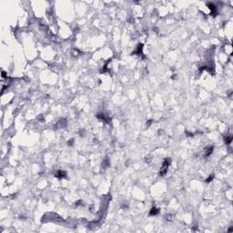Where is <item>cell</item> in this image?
Wrapping results in <instances>:
<instances>
[{
	"label": "cell",
	"instance_id": "obj_1",
	"mask_svg": "<svg viewBox=\"0 0 233 233\" xmlns=\"http://www.w3.org/2000/svg\"><path fill=\"white\" fill-rule=\"evenodd\" d=\"M170 162H171V158H168L165 159L163 164H162L161 168H160V171H159V176H164L165 174L167 173V168H168V166L170 164Z\"/></svg>",
	"mask_w": 233,
	"mask_h": 233
},
{
	"label": "cell",
	"instance_id": "obj_2",
	"mask_svg": "<svg viewBox=\"0 0 233 233\" xmlns=\"http://www.w3.org/2000/svg\"><path fill=\"white\" fill-rule=\"evenodd\" d=\"M97 117L99 118V119H100V120H102V121H104L105 123H109L110 122V118H109V116H106L105 114H98L97 115Z\"/></svg>",
	"mask_w": 233,
	"mask_h": 233
},
{
	"label": "cell",
	"instance_id": "obj_3",
	"mask_svg": "<svg viewBox=\"0 0 233 233\" xmlns=\"http://www.w3.org/2000/svg\"><path fill=\"white\" fill-rule=\"evenodd\" d=\"M208 6H209V8L210 9V11H211V15L212 16L217 15V13H218V9H217V7H216V6L214 5V4L209 3L208 4Z\"/></svg>",
	"mask_w": 233,
	"mask_h": 233
},
{
	"label": "cell",
	"instance_id": "obj_4",
	"mask_svg": "<svg viewBox=\"0 0 233 233\" xmlns=\"http://www.w3.org/2000/svg\"><path fill=\"white\" fill-rule=\"evenodd\" d=\"M212 151H213V147L212 146H209V147L205 148V150H204V157H209V156L212 153Z\"/></svg>",
	"mask_w": 233,
	"mask_h": 233
},
{
	"label": "cell",
	"instance_id": "obj_5",
	"mask_svg": "<svg viewBox=\"0 0 233 233\" xmlns=\"http://www.w3.org/2000/svg\"><path fill=\"white\" fill-rule=\"evenodd\" d=\"M55 177H56V178H58V179H64V178L67 177V172H65V171H63V170H58L57 173L55 174Z\"/></svg>",
	"mask_w": 233,
	"mask_h": 233
},
{
	"label": "cell",
	"instance_id": "obj_6",
	"mask_svg": "<svg viewBox=\"0 0 233 233\" xmlns=\"http://www.w3.org/2000/svg\"><path fill=\"white\" fill-rule=\"evenodd\" d=\"M142 48H143V45H142V44H140V45H139L137 48V49L134 51V53H133V54L141 55V54H142Z\"/></svg>",
	"mask_w": 233,
	"mask_h": 233
},
{
	"label": "cell",
	"instance_id": "obj_7",
	"mask_svg": "<svg viewBox=\"0 0 233 233\" xmlns=\"http://www.w3.org/2000/svg\"><path fill=\"white\" fill-rule=\"evenodd\" d=\"M158 209H156V208H152L151 210H150V216H155V215H158Z\"/></svg>",
	"mask_w": 233,
	"mask_h": 233
},
{
	"label": "cell",
	"instance_id": "obj_8",
	"mask_svg": "<svg viewBox=\"0 0 233 233\" xmlns=\"http://www.w3.org/2000/svg\"><path fill=\"white\" fill-rule=\"evenodd\" d=\"M224 140H225V143L227 144V145H229V144H230L231 141H232V137H231V136H227V137H225Z\"/></svg>",
	"mask_w": 233,
	"mask_h": 233
},
{
	"label": "cell",
	"instance_id": "obj_9",
	"mask_svg": "<svg viewBox=\"0 0 233 233\" xmlns=\"http://www.w3.org/2000/svg\"><path fill=\"white\" fill-rule=\"evenodd\" d=\"M213 178H214V174H211V175H210V176H209V178L206 179V182H210V181H211V180L213 179Z\"/></svg>",
	"mask_w": 233,
	"mask_h": 233
}]
</instances>
